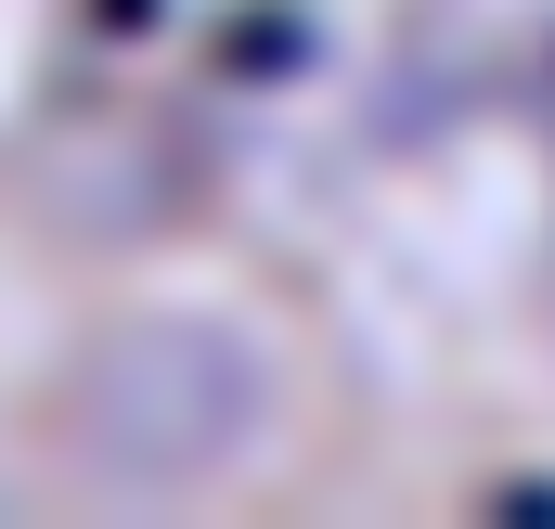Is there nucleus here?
Returning <instances> with one entry per match:
<instances>
[{
	"instance_id": "obj_1",
	"label": "nucleus",
	"mask_w": 555,
	"mask_h": 529,
	"mask_svg": "<svg viewBox=\"0 0 555 529\" xmlns=\"http://www.w3.org/2000/svg\"><path fill=\"white\" fill-rule=\"evenodd\" d=\"M39 413L52 465L104 504H233L323 426V362L272 284H142L65 336Z\"/></svg>"
}]
</instances>
